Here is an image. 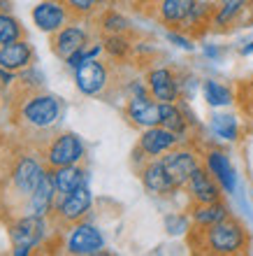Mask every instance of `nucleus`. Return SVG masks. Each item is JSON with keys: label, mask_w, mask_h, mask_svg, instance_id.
I'll list each match as a JSON object with an SVG mask.
<instances>
[{"label": "nucleus", "mask_w": 253, "mask_h": 256, "mask_svg": "<svg viewBox=\"0 0 253 256\" xmlns=\"http://www.w3.org/2000/svg\"><path fill=\"white\" fill-rule=\"evenodd\" d=\"M226 216H230V210L223 200L216 202H205V205H195L191 210V222L198 228H207V226H214V224L223 222Z\"/></svg>", "instance_id": "4be33fe9"}, {"label": "nucleus", "mask_w": 253, "mask_h": 256, "mask_svg": "<svg viewBox=\"0 0 253 256\" xmlns=\"http://www.w3.org/2000/svg\"><path fill=\"white\" fill-rule=\"evenodd\" d=\"M0 47H2V42H0Z\"/></svg>", "instance_id": "c9c22d12"}, {"label": "nucleus", "mask_w": 253, "mask_h": 256, "mask_svg": "<svg viewBox=\"0 0 253 256\" xmlns=\"http://www.w3.org/2000/svg\"><path fill=\"white\" fill-rule=\"evenodd\" d=\"M65 5L70 7L74 14L84 16V14H91V12H93L95 0H65Z\"/></svg>", "instance_id": "2f4dec72"}, {"label": "nucleus", "mask_w": 253, "mask_h": 256, "mask_svg": "<svg viewBox=\"0 0 253 256\" xmlns=\"http://www.w3.org/2000/svg\"><path fill=\"white\" fill-rule=\"evenodd\" d=\"M14 40H21L19 21L14 19L12 14L0 12V42H2V44H7V42H14Z\"/></svg>", "instance_id": "cd10ccee"}, {"label": "nucleus", "mask_w": 253, "mask_h": 256, "mask_svg": "<svg viewBox=\"0 0 253 256\" xmlns=\"http://www.w3.org/2000/svg\"><path fill=\"white\" fill-rule=\"evenodd\" d=\"M244 10H247V0H221L219 5H216V12H214L212 26L228 28L230 24L237 21V16H240Z\"/></svg>", "instance_id": "393cba45"}, {"label": "nucleus", "mask_w": 253, "mask_h": 256, "mask_svg": "<svg viewBox=\"0 0 253 256\" xmlns=\"http://www.w3.org/2000/svg\"><path fill=\"white\" fill-rule=\"evenodd\" d=\"M195 236H198V240L191 238V244L195 250H205L209 254H223V256L242 254L251 244V238H249L247 228L235 216H226L223 222L207 226V228H198L195 226Z\"/></svg>", "instance_id": "f257e3e1"}, {"label": "nucleus", "mask_w": 253, "mask_h": 256, "mask_svg": "<svg viewBox=\"0 0 253 256\" xmlns=\"http://www.w3.org/2000/svg\"><path fill=\"white\" fill-rule=\"evenodd\" d=\"M126 116L142 128L160 126V102L156 98L151 100V94L133 96L126 105Z\"/></svg>", "instance_id": "f8f14e48"}, {"label": "nucleus", "mask_w": 253, "mask_h": 256, "mask_svg": "<svg viewBox=\"0 0 253 256\" xmlns=\"http://www.w3.org/2000/svg\"><path fill=\"white\" fill-rule=\"evenodd\" d=\"M242 54H253V42H251V44H247V47H244V49H242Z\"/></svg>", "instance_id": "72a5a7b5"}, {"label": "nucleus", "mask_w": 253, "mask_h": 256, "mask_svg": "<svg viewBox=\"0 0 253 256\" xmlns=\"http://www.w3.org/2000/svg\"><path fill=\"white\" fill-rule=\"evenodd\" d=\"M72 10L65 5V0H42L33 7V21L42 33H58L63 26L70 24Z\"/></svg>", "instance_id": "423d86ee"}, {"label": "nucleus", "mask_w": 253, "mask_h": 256, "mask_svg": "<svg viewBox=\"0 0 253 256\" xmlns=\"http://www.w3.org/2000/svg\"><path fill=\"white\" fill-rule=\"evenodd\" d=\"M44 172H47V170H42V166L35 161L33 156H21L12 170L14 189L19 191L21 196H30L37 189V184H40V180L44 177Z\"/></svg>", "instance_id": "4468645a"}, {"label": "nucleus", "mask_w": 253, "mask_h": 256, "mask_svg": "<svg viewBox=\"0 0 253 256\" xmlns=\"http://www.w3.org/2000/svg\"><path fill=\"white\" fill-rule=\"evenodd\" d=\"M53 200H56V189H53L49 172H44V177H42L40 184H37V189L28 196V212H30V214L47 216L53 210Z\"/></svg>", "instance_id": "412c9836"}, {"label": "nucleus", "mask_w": 253, "mask_h": 256, "mask_svg": "<svg viewBox=\"0 0 253 256\" xmlns=\"http://www.w3.org/2000/svg\"><path fill=\"white\" fill-rule=\"evenodd\" d=\"M0 86H2V82H0Z\"/></svg>", "instance_id": "f704fd0d"}, {"label": "nucleus", "mask_w": 253, "mask_h": 256, "mask_svg": "<svg viewBox=\"0 0 253 256\" xmlns=\"http://www.w3.org/2000/svg\"><path fill=\"white\" fill-rule=\"evenodd\" d=\"M60 105L53 96L47 94H33L28 96L23 105H21V116L23 122L30 124L35 128H49L53 126V122L58 119Z\"/></svg>", "instance_id": "f03ea898"}, {"label": "nucleus", "mask_w": 253, "mask_h": 256, "mask_svg": "<svg viewBox=\"0 0 253 256\" xmlns=\"http://www.w3.org/2000/svg\"><path fill=\"white\" fill-rule=\"evenodd\" d=\"M91 202H93V196H91L88 186L84 184V186L70 191V194H65V196L56 194L53 210H56V216H58L63 224H77L86 216V212L91 210Z\"/></svg>", "instance_id": "39448f33"}, {"label": "nucleus", "mask_w": 253, "mask_h": 256, "mask_svg": "<svg viewBox=\"0 0 253 256\" xmlns=\"http://www.w3.org/2000/svg\"><path fill=\"white\" fill-rule=\"evenodd\" d=\"M188 194H191V200L195 205H205V202H216L221 200V184L214 180V175L207 168L198 166L195 172L188 180Z\"/></svg>", "instance_id": "ddd939ff"}, {"label": "nucleus", "mask_w": 253, "mask_h": 256, "mask_svg": "<svg viewBox=\"0 0 253 256\" xmlns=\"http://www.w3.org/2000/svg\"><path fill=\"white\" fill-rule=\"evenodd\" d=\"M147 86L151 98L158 102H177L181 94V82L170 68H153L147 74Z\"/></svg>", "instance_id": "9d476101"}, {"label": "nucleus", "mask_w": 253, "mask_h": 256, "mask_svg": "<svg viewBox=\"0 0 253 256\" xmlns=\"http://www.w3.org/2000/svg\"><path fill=\"white\" fill-rule=\"evenodd\" d=\"M160 126H165L167 130H172L174 135L184 138L186 126H188L184 108H179L177 102H160Z\"/></svg>", "instance_id": "b1692460"}, {"label": "nucleus", "mask_w": 253, "mask_h": 256, "mask_svg": "<svg viewBox=\"0 0 253 256\" xmlns=\"http://www.w3.org/2000/svg\"><path fill=\"white\" fill-rule=\"evenodd\" d=\"M44 158H47L49 168L77 166V163L84 158V142H81L79 135L63 133V135H58V138H53L51 140Z\"/></svg>", "instance_id": "20e7f679"}, {"label": "nucleus", "mask_w": 253, "mask_h": 256, "mask_svg": "<svg viewBox=\"0 0 253 256\" xmlns=\"http://www.w3.org/2000/svg\"><path fill=\"white\" fill-rule=\"evenodd\" d=\"M179 140H181L179 135H174L165 126H151V128H144L140 144H137V152L153 158V156H160L165 152H170V149H174L179 144Z\"/></svg>", "instance_id": "9b49d317"}, {"label": "nucleus", "mask_w": 253, "mask_h": 256, "mask_svg": "<svg viewBox=\"0 0 253 256\" xmlns=\"http://www.w3.org/2000/svg\"><path fill=\"white\" fill-rule=\"evenodd\" d=\"M165 228L170 236H184L186 230H191V219L186 214H170L165 216Z\"/></svg>", "instance_id": "7c9ffc66"}, {"label": "nucleus", "mask_w": 253, "mask_h": 256, "mask_svg": "<svg viewBox=\"0 0 253 256\" xmlns=\"http://www.w3.org/2000/svg\"><path fill=\"white\" fill-rule=\"evenodd\" d=\"M44 233H47L44 216L28 214V216H23V219H19V222L12 226V230H9L12 244H14L12 254H16V256L19 254H30V250H33L35 244L42 242Z\"/></svg>", "instance_id": "7ed1b4c3"}, {"label": "nucleus", "mask_w": 253, "mask_h": 256, "mask_svg": "<svg viewBox=\"0 0 253 256\" xmlns=\"http://www.w3.org/2000/svg\"><path fill=\"white\" fill-rule=\"evenodd\" d=\"M198 0H156V16L167 26L179 28Z\"/></svg>", "instance_id": "6ab92c4d"}, {"label": "nucleus", "mask_w": 253, "mask_h": 256, "mask_svg": "<svg viewBox=\"0 0 253 256\" xmlns=\"http://www.w3.org/2000/svg\"><path fill=\"white\" fill-rule=\"evenodd\" d=\"M105 250V238L91 224H74L67 236V252L77 256L100 254Z\"/></svg>", "instance_id": "1a4fd4ad"}, {"label": "nucleus", "mask_w": 253, "mask_h": 256, "mask_svg": "<svg viewBox=\"0 0 253 256\" xmlns=\"http://www.w3.org/2000/svg\"><path fill=\"white\" fill-rule=\"evenodd\" d=\"M30 61H33V47L26 40H14L0 47V68L5 70L19 72L30 66Z\"/></svg>", "instance_id": "a211bd4d"}, {"label": "nucleus", "mask_w": 253, "mask_h": 256, "mask_svg": "<svg viewBox=\"0 0 253 256\" xmlns=\"http://www.w3.org/2000/svg\"><path fill=\"white\" fill-rule=\"evenodd\" d=\"M160 161H163L165 172L170 175V180H172L177 189L186 186L191 175L195 172V168L200 166L195 152H188V149H170V152H165V156Z\"/></svg>", "instance_id": "0eeeda50"}, {"label": "nucleus", "mask_w": 253, "mask_h": 256, "mask_svg": "<svg viewBox=\"0 0 253 256\" xmlns=\"http://www.w3.org/2000/svg\"><path fill=\"white\" fill-rule=\"evenodd\" d=\"M88 44V35L86 30L77 24H67L58 30V33H53V40H51V49L53 54L60 56V58H70L74 52H79Z\"/></svg>", "instance_id": "2eb2a0df"}, {"label": "nucleus", "mask_w": 253, "mask_h": 256, "mask_svg": "<svg viewBox=\"0 0 253 256\" xmlns=\"http://www.w3.org/2000/svg\"><path fill=\"white\" fill-rule=\"evenodd\" d=\"M167 40L170 42H174V44H179L181 49H193V42L188 40V38H184V35H179V33H167Z\"/></svg>", "instance_id": "473e14b6"}, {"label": "nucleus", "mask_w": 253, "mask_h": 256, "mask_svg": "<svg viewBox=\"0 0 253 256\" xmlns=\"http://www.w3.org/2000/svg\"><path fill=\"white\" fill-rule=\"evenodd\" d=\"M107 82H109V72L105 63H100L98 58H88L74 70V84L84 96H100Z\"/></svg>", "instance_id": "6e6552de"}, {"label": "nucleus", "mask_w": 253, "mask_h": 256, "mask_svg": "<svg viewBox=\"0 0 253 256\" xmlns=\"http://www.w3.org/2000/svg\"><path fill=\"white\" fill-rule=\"evenodd\" d=\"M212 133L221 140L235 142L237 135H240V126H237V119L233 114H214L212 116Z\"/></svg>", "instance_id": "bb28decb"}, {"label": "nucleus", "mask_w": 253, "mask_h": 256, "mask_svg": "<svg viewBox=\"0 0 253 256\" xmlns=\"http://www.w3.org/2000/svg\"><path fill=\"white\" fill-rule=\"evenodd\" d=\"M49 177H51V184L56 194L65 196L70 191L79 189L86 184V172L79 168V166H63V168H51L49 170Z\"/></svg>", "instance_id": "aec40b11"}, {"label": "nucleus", "mask_w": 253, "mask_h": 256, "mask_svg": "<svg viewBox=\"0 0 253 256\" xmlns=\"http://www.w3.org/2000/svg\"><path fill=\"white\" fill-rule=\"evenodd\" d=\"M202 94H205V100L212 108H226V105L233 102V91L216 80H207L202 84Z\"/></svg>", "instance_id": "a878e982"}, {"label": "nucleus", "mask_w": 253, "mask_h": 256, "mask_svg": "<svg viewBox=\"0 0 253 256\" xmlns=\"http://www.w3.org/2000/svg\"><path fill=\"white\" fill-rule=\"evenodd\" d=\"M105 52H109V54L116 56V58H123V56L130 52V42L123 38V33L107 35V40H105Z\"/></svg>", "instance_id": "c756f323"}, {"label": "nucleus", "mask_w": 253, "mask_h": 256, "mask_svg": "<svg viewBox=\"0 0 253 256\" xmlns=\"http://www.w3.org/2000/svg\"><path fill=\"white\" fill-rule=\"evenodd\" d=\"M102 30H105L107 35H114V33H126L128 28H130V24H128V19L123 16V14L114 12V10H109V12L102 16Z\"/></svg>", "instance_id": "c85d7f7f"}, {"label": "nucleus", "mask_w": 253, "mask_h": 256, "mask_svg": "<svg viewBox=\"0 0 253 256\" xmlns=\"http://www.w3.org/2000/svg\"><path fill=\"white\" fill-rule=\"evenodd\" d=\"M205 168L212 172L214 180L221 184V189L226 191V194H235V189H237V175H235V168H233V163H230V158L223 152H219V149L207 152Z\"/></svg>", "instance_id": "dca6fc26"}, {"label": "nucleus", "mask_w": 253, "mask_h": 256, "mask_svg": "<svg viewBox=\"0 0 253 256\" xmlns=\"http://www.w3.org/2000/svg\"><path fill=\"white\" fill-rule=\"evenodd\" d=\"M140 177H142V184H144V189L153 196H165V194H172L177 191V186L172 184L170 175L165 172V166L163 161H151L149 158L144 166L140 168Z\"/></svg>", "instance_id": "f3484780"}, {"label": "nucleus", "mask_w": 253, "mask_h": 256, "mask_svg": "<svg viewBox=\"0 0 253 256\" xmlns=\"http://www.w3.org/2000/svg\"><path fill=\"white\" fill-rule=\"evenodd\" d=\"M214 12H216V2H195V7L191 10V14L186 16V21L179 26V30L184 33H198L200 28L212 26Z\"/></svg>", "instance_id": "5701e85b"}]
</instances>
